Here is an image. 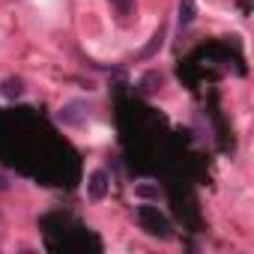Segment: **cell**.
Instances as JSON below:
<instances>
[{
    "label": "cell",
    "mask_w": 254,
    "mask_h": 254,
    "mask_svg": "<svg viewBox=\"0 0 254 254\" xmlns=\"http://www.w3.org/2000/svg\"><path fill=\"white\" fill-rule=\"evenodd\" d=\"M0 93H3V99H18V96H24V81L21 78H6L0 84Z\"/></svg>",
    "instance_id": "3957f363"
},
{
    "label": "cell",
    "mask_w": 254,
    "mask_h": 254,
    "mask_svg": "<svg viewBox=\"0 0 254 254\" xmlns=\"http://www.w3.org/2000/svg\"><path fill=\"white\" fill-rule=\"evenodd\" d=\"M111 3L120 9V15H126V12H129L132 9V0H111Z\"/></svg>",
    "instance_id": "5b68a950"
},
{
    "label": "cell",
    "mask_w": 254,
    "mask_h": 254,
    "mask_svg": "<svg viewBox=\"0 0 254 254\" xmlns=\"http://www.w3.org/2000/svg\"><path fill=\"white\" fill-rule=\"evenodd\" d=\"M191 18H194V0H183V3H180V21L189 24Z\"/></svg>",
    "instance_id": "277c9868"
},
{
    "label": "cell",
    "mask_w": 254,
    "mask_h": 254,
    "mask_svg": "<svg viewBox=\"0 0 254 254\" xmlns=\"http://www.w3.org/2000/svg\"><path fill=\"white\" fill-rule=\"evenodd\" d=\"M138 218H141V224H144V230H147V233L162 236V239H165V236H171V224H168V218H165L156 206H147V203H144V206L138 209Z\"/></svg>",
    "instance_id": "6da1fadb"
},
{
    "label": "cell",
    "mask_w": 254,
    "mask_h": 254,
    "mask_svg": "<svg viewBox=\"0 0 254 254\" xmlns=\"http://www.w3.org/2000/svg\"><path fill=\"white\" fill-rule=\"evenodd\" d=\"M87 194H90L93 200H102V197L108 194V174H105V171H96V174L90 177V183H87Z\"/></svg>",
    "instance_id": "7a4b0ae2"
},
{
    "label": "cell",
    "mask_w": 254,
    "mask_h": 254,
    "mask_svg": "<svg viewBox=\"0 0 254 254\" xmlns=\"http://www.w3.org/2000/svg\"><path fill=\"white\" fill-rule=\"evenodd\" d=\"M6 189H9V183H6L3 177H0V191H6Z\"/></svg>",
    "instance_id": "8992f818"
}]
</instances>
